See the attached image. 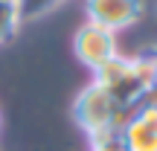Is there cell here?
I'll use <instances>...</instances> for the list:
<instances>
[{"label": "cell", "mask_w": 157, "mask_h": 151, "mask_svg": "<svg viewBox=\"0 0 157 151\" xmlns=\"http://www.w3.org/2000/svg\"><path fill=\"white\" fill-rule=\"evenodd\" d=\"M93 81L102 84L128 116L140 105H146L148 96L154 93L151 73H148V64H146L143 55H137V58L113 55L108 64H102V67L93 73Z\"/></svg>", "instance_id": "6da1fadb"}, {"label": "cell", "mask_w": 157, "mask_h": 151, "mask_svg": "<svg viewBox=\"0 0 157 151\" xmlns=\"http://www.w3.org/2000/svg\"><path fill=\"white\" fill-rule=\"evenodd\" d=\"M73 119L87 134V140H93V137L119 131L125 125V119H128V113L113 102V96L102 84L90 81L87 87H82V93L73 102Z\"/></svg>", "instance_id": "7a4b0ae2"}, {"label": "cell", "mask_w": 157, "mask_h": 151, "mask_svg": "<svg viewBox=\"0 0 157 151\" xmlns=\"http://www.w3.org/2000/svg\"><path fill=\"white\" fill-rule=\"evenodd\" d=\"M73 50H76V58L90 73H96L102 64H108L113 55H119L117 52V35H113L111 29H102V26H96V23H90V21L76 29Z\"/></svg>", "instance_id": "3957f363"}, {"label": "cell", "mask_w": 157, "mask_h": 151, "mask_svg": "<svg viewBox=\"0 0 157 151\" xmlns=\"http://www.w3.org/2000/svg\"><path fill=\"white\" fill-rule=\"evenodd\" d=\"M119 137L128 151H157V90L125 119Z\"/></svg>", "instance_id": "277c9868"}, {"label": "cell", "mask_w": 157, "mask_h": 151, "mask_svg": "<svg viewBox=\"0 0 157 151\" xmlns=\"http://www.w3.org/2000/svg\"><path fill=\"white\" fill-rule=\"evenodd\" d=\"M84 12L90 23L117 35L143 17V0H84Z\"/></svg>", "instance_id": "5b68a950"}, {"label": "cell", "mask_w": 157, "mask_h": 151, "mask_svg": "<svg viewBox=\"0 0 157 151\" xmlns=\"http://www.w3.org/2000/svg\"><path fill=\"white\" fill-rule=\"evenodd\" d=\"M64 0H17V17H21V23H32L38 21V17L50 15L52 9H58Z\"/></svg>", "instance_id": "8992f818"}, {"label": "cell", "mask_w": 157, "mask_h": 151, "mask_svg": "<svg viewBox=\"0 0 157 151\" xmlns=\"http://www.w3.org/2000/svg\"><path fill=\"white\" fill-rule=\"evenodd\" d=\"M21 17H17V6L12 0H0V44L15 38V32L21 29Z\"/></svg>", "instance_id": "52a82bcc"}, {"label": "cell", "mask_w": 157, "mask_h": 151, "mask_svg": "<svg viewBox=\"0 0 157 151\" xmlns=\"http://www.w3.org/2000/svg\"><path fill=\"white\" fill-rule=\"evenodd\" d=\"M90 151H128L122 142V137H119V131H113V134H102V137H93L90 140Z\"/></svg>", "instance_id": "ba28073f"}, {"label": "cell", "mask_w": 157, "mask_h": 151, "mask_svg": "<svg viewBox=\"0 0 157 151\" xmlns=\"http://www.w3.org/2000/svg\"><path fill=\"white\" fill-rule=\"evenodd\" d=\"M143 58H146V64H148V73H151V84H154V90H157V47H151L148 52H143Z\"/></svg>", "instance_id": "9c48e42d"}, {"label": "cell", "mask_w": 157, "mask_h": 151, "mask_svg": "<svg viewBox=\"0 0 157 151\" xmlns=\"http://www.w3.org/2000/svg\"><path fill=\"white\" fill-rule=\"evenodd\" d=\"M12 3H17V0H12Z\"/></svg>", "instance_id": "30bf717a"}]
</instances>
